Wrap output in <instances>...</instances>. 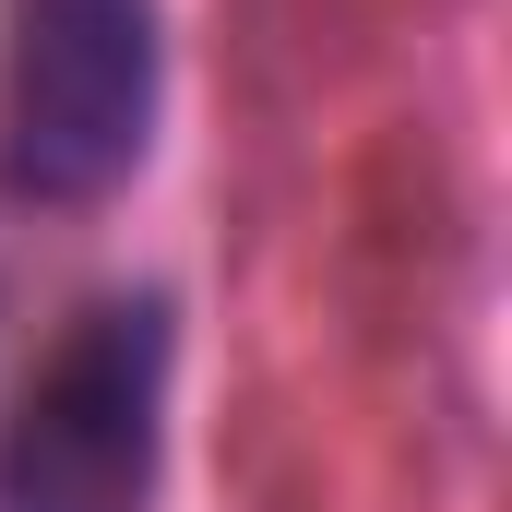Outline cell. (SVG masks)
Listing matches in <instances>:
<instances>
[{
    "instance_id": "cell-1",
    "label": "cell",
    "mask_w": 512,
    "mask_h": 512,
    "mask_svg": "<svg viewBox=\"0 0 512 512\" xmlns=\"http://www.w3.org/2000/svg\"><path fill=\"white\" fill-rule=\"evenodd\" d=\"M155 84V0H0V203H108L155 143Z\"/></svg>"
},
{
    "instance_id": "cell-2",
    "label": "cell",
    "mask_w": 512,
    "mask_h": 512,
    "mask_svg": "<svg viewBox=\"0 0 512 512\" xmlns=\"http://www.w3.org/2000/svg\"><path fill=\"white\" fill-rule=\"evenodd\" d=\"M167 358V298H96L0 417V512H155Z\"/></svg>"
}]
</instances>
